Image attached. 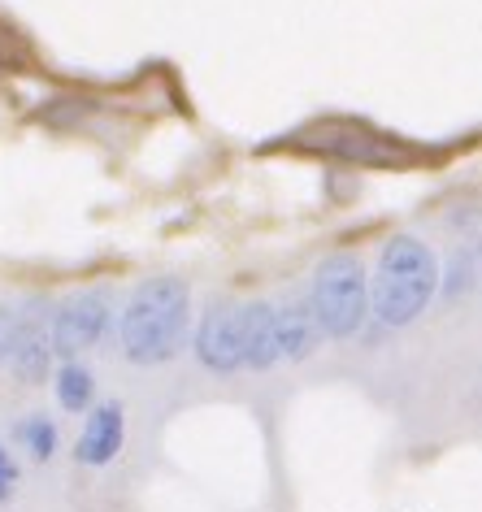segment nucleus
<instances>
[{
	"label": "nucleus",
	"instance_id": "3",
	"mask_svg": "<svg viewBox=\"0 0 482 512\" xmlns=\"http://www.w3.org/2000/svg\"><path fill=\"white\" fill-rule=\"evenodd\" d=\"M309 309L322 326V335L331 339H352L370 317V283H365V270L357 256L339 252L326 256L313 274V300Z\"/></svg>",
	"mask_w": 482,
	"mask_h": 512
},
{
	"label": "nucleus",
	"instance_id": "7",
	"mask_svg": "<svg viewBox=\"0 0 482 512\" xmlns=\"http://www.w3.org/2000/svg\"><path fill=\"white\" fill-rule=\"evenodd\" d=\"M53 335H48V326L40 322V317H18V335H14V352H9V369H14L18 382H27V387H35V382L48 378V365H53Z\"/></svg>",
	"mask_w": 482,
	"mask_h": 512
},
{
	"label": "nucleus",
	"instance_id": "10",
	"mask_svg": "<svg viewBox=\"0 0 482 512\" xmlns=\"http://www.w3.org/2000/svg\"><path fill=\"white\" fill-rule=\"evenodd\" d=\"M278 361L274 343V304H244V365L270 369Z\"/></svg>",
	"mask_w": 482,
	"mask_h": 512
},
{
	"label": "nucleus",
	"instance_id": "2",
	"mask_svg": "<svg viewBox=\"0 0 482 512\" xmlns=\"http://www.w3.org/2000/svg\"><path fill=\"white\" fill-rule=\"evenodd\" d=\"M435 287H439V261L422 239L396 235L391 243H383L378 270H374V287H370V304H374L378 322L409 326L430 304Z\"/></svg>",
	"mask_w": 482,
	"mask_h": 512
},
{
	"label": "nucleus",
	"instance_id": "12",
	"mask_svg": "<svg viewBox=\"0 0 482 512\" xmlns=\"http://www.w3.org/2000/svg\"><path fill=\"white\" fill-rule=\"evenodd\" d=\"M18 439L27 443V452L35 456V460H48L57 452V426L53 421H48L44 413H31L27 421H22L18 426Z\"/></svg>",
	"mask_w": 482,
	"mask_h": 512
},
{
	"label": "nucleus",
	"instance_id": "15",
	"mask_svg": "<svg viewBox=\"0 0 482 512\" xmlns=\"http://www.w3.org/2000/svg\"><path fill=\"white\" fill-rule=\"evenodd\" d=\"M456 287H469V261H461V256H456L452 261V283H448V291H456Z\"/></svg>",
	"mask_w": 482,
	"mask_h": 512
},
{
	"label": "nucleus",
	"instance_id": "8",
	"mask_svg": "<svg viewBox=\"0 0 482 512\" xmlns=\"http://www.w3.org/2000/svg\"><path fill=\"white\" fill-rule=\"evenodd\" d=\"M122 439H126L122 404H100V408H92V417H87L74 456H79V465H109V460L122 452Z\"/></svg>",
	"mask_w": 482,
	"mask_h": 512
},
{
	"label": "nucleus",
	"instance_id": "13",
	"mask_svg": "<svg viewBox=\"0 0 482 512\" xmlns=\"http://www.w3.org/2000/svg\"><path fill=\"white\" fill-rule=\"evenodd\" d=\"M14 335H18V313L0 304V365H5L9 352H14Z\"/></svg>",
	"mask_w": 482,
	"mask_h": 512
},
{
	"label": "nucleus",
	"instance_id": "14",
	"mask_svg": "<svg viewBox=\"0 0 482 512\" xmlns=\"http://www.w3.org/2000/svg\"><path fill=\"white\" fill-rule=\"evenodd\" d=\"M14 486H18V465H14V456L5 452V443H0V499L14 495Z\"/></svg>",
	"mask_w": 482,
	"mask_h": 512
},
{
	"label": "nucleus",
	"instance_id": "9",
	"mask_svg": "<svg viewBox=\"0 0 482 512\" xmlns=\"http://www.w3.org/2000/svg\"><path fill=\"white\" fill-rule=\"evenodd\" d=\"M317 335H322V326H317V317L309 304H287V309H274V343H278V361H304V356L313 352Z\"/></svg>",
	"mask_w": 482,
	"mask_h": 512
},
{
	"label": "nucleus",
	"instance_id": "4",
	"mask_svg": "<svg viewBox=\"0 0 482 512\" xmlns=\"http://www.w3.org/2000/svg\"><path fill=\"white\" fill-rule=\"evenodd\" d=\"M300 148H313V152H326V157H339V161H352V165H409L417 161L413 148H404L400 139L391 135H378L361 122H344V118H331V122H313L296 135Z\"/></svg>",
	"mask_w": 482,
	"mask_h": 512
},
{
	"label": "nucleus",
	"instance_id": "6",
	"mask_svg": "<svg viewBox=\"0 0 482 512\" xmlns=\"http://www.w3.org/2000/svg\"><path fill=\"white\" fill-rule=\"evenodd\" d=\"M196 356L213 374L244 369V304H213L196 330Z\"/></svg>",
	"mask_w": 482,
	"mask_h": 512
},
{
	"label": "nucleus",
	"instance_id": "5",
	"mask_svg": "<svg viewBox=\"0 0 482 512\" xmlns=\"http://www.w3.org/2000/svg\"><path fill=\"white\" fill-rule=\"evenodd\" d=\"M105 326H109V300L100 296V291H79V296L61 300V309L53 313V326H48L53 352L74 361V356L87 352L105 335Z\"/></svg>",
	"mask_w": 482,
	"mask_h": 512
},
{
	"label": "nucleus",
	"instance_id": "11",
	"mask_svg": "<svg viewBox=\"0 0 482 512\" xmlns=\"http://www.w3.org/2000/svg\"><path fill=\"white\" fill-rule=\"evenodd\" d=\"M53 387H57V404L66 408V413H83V408L92 404V395H96V378H92V369L87 365L66 361Z\"/></svg>",
	"mask_w": 482,
	"mask_h": 512
},
{
	"label": "nucleus",
	"instance_id": "1",
	"mask_svg": "<svg viewBox=\"0 0 482 512\" xmlns=\"http://www.w3.org/2000/svg\"><path fill=\"white\" fill-rule=\"evenodd\" d=\"M192 291L183 278H148L122 309V352L135 365H166L187 339Z\"/></svg>",
	"mask_w": 482,
	"mask_h": 512
}]
</instances>
